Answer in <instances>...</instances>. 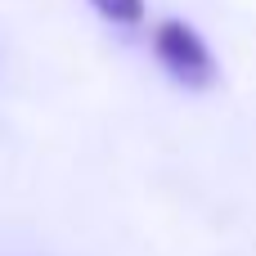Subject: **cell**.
I'll list each match as a JSON object with an SVG mask.
<instances>
[{"mask_svg": "<svg viewBox=\"0 0 256 256\" xmlns=\"http://www.w3.org/2000/svg\"><path fill=\"white\" fill-rule=\"evenodd\" d=\"M153 54L171 72V81H180L189 90H207L216 81V54L198 36V27H189L184 18H166L153 27Z\"/></svg>", "mask_w": 256, "mask_h": 256, "instance_id": "6da1fadb", "label": "cell"}, {"mask_svg": "<svg viewBox=\"0 0 256 256\" xmlns=\"http://www.w3.org/2000/svg\"><path fill=\"white\" fill-rule=\"evenodd\" d=\"M90 9L117 27H140L144 22V0H90Z\"/></svg>", "mask_w": 256, "mask_h": 256, "instance_id": "7a4b0ae2", "label": "cell"}]
</instances>
